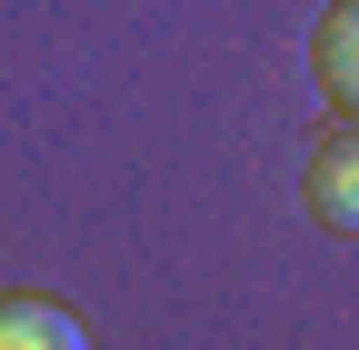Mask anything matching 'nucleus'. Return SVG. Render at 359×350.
<instances>
[{
	"label": "nucleus",
	"mask_w": 359,
	"mask_h": 350,
	"mask_svg": "<svg viewBox=\"0 0 359 350\" xmlns=\"http://www.w3.org/2000/svg\"><path fill=\"white\" fill-rule=\"evenodd\" d=\"M299 200H309V221H320V231L359 240V120H330L320 141H309V160H299Z\"/></svg>",
	"instance_id": "nucleus-1"
},
{
	"label": "nucleus",
	"mask_w": 359,
	"mask_h": 350,
	"mask_svg": "<svg viewBox=\"0 0 359 350\" xmlns=\"http://www.w3.org/2000/svg\"><path fill=\"white\" fill-rule=\"evenodd\" d=\"M0 350H90V330H80L70 300H50V290H11V300H0Z\"/></svg>",
	"instance_id": "nucleus-2"
},
{
	"label": "nucleus",
	"mask_w": 359,
	"mask_h": 350,
	"mask_svg": "<svg viewBox=\"0 0 359 350\" xmlns=\"http://www.w3.org/2000/svg\"><path fill=\"white\" fill-rule=\"evenodd\" d=\"M320 80H330V101L359 120V0H339V11L320 20Z\"/></svg>",
	"instance_id": "nucleus-3"
}]
</instances>
